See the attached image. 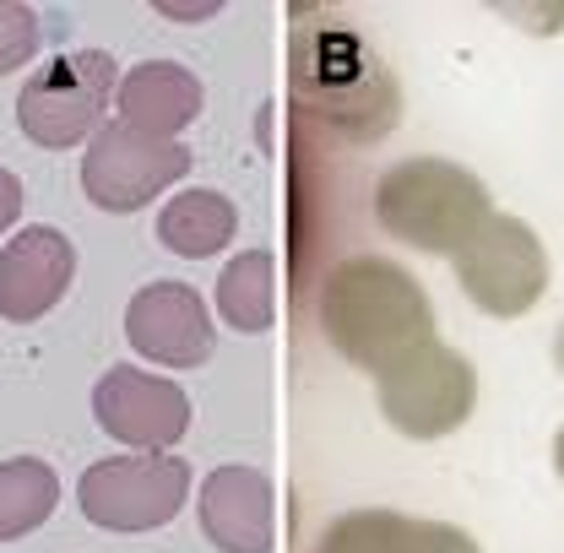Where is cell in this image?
Masks as SVG:
<instances>
[{
    "label": "cell",
    "mask_w": 564,
    "mask_h": 553,
    "mask_svg": "<svg viewBox=\"0 0 564 553\" xmlns=\"http://www.w3.org/2000/svg\"><path fill=\"white\" fill-rule=\"evenodd\" d=\"M321 326L343 358L386 375L391 364H402L408 353L429 343V304H423V288L402 267L352 256L326 276Z\"/></svg>",
    "instance_id": "cell-1"
},
{
    "label": "cell",
    "mask_w": 564,
    "mask_h": 553,
    "mask_svg": "<svg viewBox=\"0 0 564 553\" xmlns=\"http://www.w3.org/2000/svg\"><path fill=\"white\" fill-rule=\"evenodd\" d=\"M293 104L304 120L348 141H375L397 120V87L380 55L343 22L293 33Z\"/></svg>",
    "instance_id": "cell-2"
},
{
    "label": "cell",
    "mask_w": 564,
    "mask_h": 553,
    "mask_svg": "<svg viewBox=\"0 0 564 553\" xmlns=\"http://www.w3.org/2000/svg\"><path fill=\"white\" fill-rule=\"evenodd\" d=\"M109 93H120V71L104 50H70L55 55L22 82V98H17V126L22 137L39 141V147H76V141H93L104 126V109H109Z\"/></svg>",
    "instance_id": "cell-3"
},
{
    "label": "cell",
    "mask_w": 564,
    "mask_h": 553,
    "mask_svg": "<svg viewBox=\"0 0 564 553\" xmlns=\"http://www.w3.org/2000/svg\"><path fill=\"white\" fill-rule=\"evenodd\" d=\"M191 494V462L163 456V451H131L93 462L76 484V499L93 527L104 532H152L180 516Z\"/></svg>",
    "instance_id": "cell-4"
},
{
    "label": "cell",
    "mask_w": 564,
    "mask_h": 553,
    "mask_svg": "<svg viewBox=\"0 0 564 553\" xmlns=\"http://www.w3.org/2000/svg\"><path fill=\"white\" fill-rule=\"evenodd\" d=\"M185 169H191V152L180 141L147 137L126 120H104L82 158V191L104 212H137L174 180H185Z\"/></svg>",
    "instance_id": "cell-5"
},
{
    "label": "cell",
    "mask_w": 564,
    "mask_h": 553,
    "mask_svg": "<svg viewBox=\"0 0 564 553\" xmlns=\"http://www.w3.org/2000/svg\"><path fill=\"white\" fill-rule=\"evenodd\" d=\"M478 185L445 163H402L380 180L375 212L380 223L423 250H451V239L462 234V223L478 212Z\"/></svg>",
    "instance_id": "cell-6"
},
{
    "label": "cell",
    "mask_w": 564,
    "mask_h": 553,
    "mask_svg": "<svg viewBox=\"0 0 564 553\" xmlns=\"http://www.w3.org/2000/svg\"><path fill=\"white\" fill-rule=\"evenodd\" d=\"M93 418L104 434L126 440L131 451H169L191 429V402L174 380H158L137 364H109L93 386Z\"/></svg>",
    "instance_id": "cell-7"
},
{
    "label": "cell",
    "mask_w": 564,
    "mask_h": 553,
    "mask_svg": "<svg viewBox=\"0 0 564 553\" xmlns=\"http://www.w3.org/2000/svg\"><path fill=\"white\" fill-rule=\"evenodd\" d=\"M467 402H473L467 364L451 358V353H440L434 343H423L419 353H408L402 364H391L380 375V408L413 440L456 429V418L467 413Z\"/></svg>",
    "instance_id": "cell-8"
},
{
    "label": "cell",
    "mask_w": 564,
    "mask_h": 553,
    "mask_svg": "<svg viewBox=\"0 0 564 553\" xmlns=\"http://www.w3.org/2000/svg\"><path fill=\"white\" fill-rule=\"evenodd\" d=\"M126 337L141 358H152L163 369H196L202 358H212V343H217L202 293L191 282H174V276L147 282L131 299Z\"/></svg>",
    "instance_id": "cell-9"
},
{
    "label": "cell",
    "mask_w": 564,
    "mask_h": 553,
    "mask_svg": "<svg viewBox=\"0 0 564 553\" xmlns=\"http://www.w3.org/2000/svg\"><path fill=\"white\" fill-rule=\"evenodd\" d=\"M70 276H76V245L66 234L50 228V223L22 228L0 250V315L17 321V326L50 315L66 299Z\"/></svg>",
    "instance_id": "cell-10"
},
{
    "label": "cell",
    "mask_w": 564,
    "mask_h": 553,
    "mask_svg": "<svg viewBox=\"0 0 564 553\" xmlns=\"http://www.w3.org/2000/svg\"><path fill=\"white\" fill-rule=\"evenodd\" d=\"M272 484L256 467H217L202 484V532L217 553H272Z\"/></svg>",
    "instance_id": "cell-11"
},
{
    "label": "cell",
    "mask_w": 564,
    "mask_h": 553,
    "mask_svg": "<svg viewBox=\"0 0 564 553\" xmlns=\"http://www.w3.org/2000/svg\"><path fill=\"white\" fill-rule=\"evenodd\" d=\"M120 120L137 126L147 137H163V141H180L185 126H196L202 104H207V87L202 76L180 66V61H141L137 71L120 76Z\"/></svg>",
    "instance_id": "cell-12"
},
{
    "label": "cell",
    "mask_w": 564,
    "mask_h": 553,
    "mask_svg": "<svg viewBox=\"0 0 564 553\" xmlns=\"http://www.w3.org/2000/svg\"><path fill=\"white\" fill-rule=\"evenodd\" d=\"M467 543L434 527H413L402 516L386 510H352L343 521H332V532L321 538L315 553H462Z\"/></svg>",
    "instance_id": "cell-13"
},
{
    "label": "cell",
    "mask_w": 564,
    "mask_h": 553,
    "mask_svg": "<svg viewBox=\"0 0 564 553\" xmlns=\"http://www.w3.org/2000/svg\"><path fill=\"white\" fill-rule=\"evenodd\" d=\"M234 228H239V212H234L228 196H217V191H180L169 207L158 212V239H163V250H174V256H185V261H207L217 250H228Z\"/></svg>",
    "instance_id": "cell-14"
},
{
    "label": "cell",
    "mask_w": 564,
    "mask_h": 553,
    "mask_svg": "<svg viewBox=\"0 0 564 553\" xmlns=\"http://www.w3.org/2000/svg\"><path fill=\"white\" fill-rule=\"evenodd\" d=\"M278 256L272 250H245L217 276V315L234 332H267L278 315Z\"/></svg>",
    "instance_id": "cell-15"
},
{
    "label": "cell",
    "mask_w": 564,
    "mask_h": 553,
    "mask_svg": "<svg viewBox=\"0 0 564 553\" xmlns=\"http://www.w3.org/2000/svg\"><path fill=\"white\" fill-rule=\"evenodd\" d=\"M61 505V478L39 456H11L0 462V543H17L39 532Z\"/></svg>",
    "instance_id": "cell-16"
},
{
    "label": "cell",
    "mask_w": 564,
    "mask_h": 553,
    "mask_svg": "<svg viewBox=\"0 0 564 553\" xmlns=\"http://www.w3.org/2000/svg\"><path fill=\"white\" fill-rule=\"evenodd\" d=\"M44 44V17L22 0H0V76L22 71Z\"/></svg>",
    "instance_id": "cell-17"
},
{
    "label": "cell",
    "mask_w": 564,
    "mask_h": 553,
    "mask_svg": "<svg viewBox=\"0 0 564 553\" xmlns=\"http://www.w3.org/2000/svg\"><path fill=\"white\" fill-rule=\"evenodd\" d=\"M22 217V180L11 169H0V234Z\"/></svg>",
    "instance_id": "cell-18"
}]
</instances>
